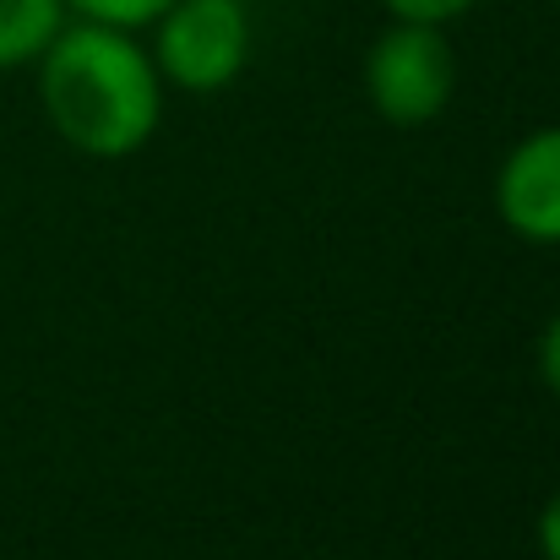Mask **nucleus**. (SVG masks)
Here are the masks:
<instances>
[{
	"mask_svg": "<svg viewBox=\"0 0 560 560\" xmlns=\"http://www.w3.org/2000/svg\"><path fill=\"white\" fill-rule=\"evenodd\" d=\"M38 98L82 159H131L164 120V77L126 27L66 22L38 55Z\"/></svg>",
	"mask_w": 560,
	"mask_h": 560,
	"instance_id": "1",
	"label": "nucleus"
},
{
	"mask_svg": "<svg viewBox=\"0 0 560 560\" xmlns=\"http://www.w3.org/2000/svg\"><path fill=\"white\" fill-rule=\"evenodd\" d=\"M495 212L512 234L534 245H560V126L523 137L501 175H495Z\"/></svg>",
	"mask_w": 560,
	"mask_h": 560,
	"instance_id": "4",
	"label": "nucleus"
},
{
	"mask_svg": "<svg viewBox=\"0 0 560 560\" xmlns=\"http://www.w3.org/2000/svg\"><path fill=\"white\" fill-rule=\"evenodd\" d=\"M164 5H170V0H66L71 16H82V22H104V27H126V33L153 27V16H159Z\"/></svg>",
	"mask_w": 560,
	"mask_h": 560,
	"instance_id": "6",
	"label": "nucleus"
},
{
	"mask_svg": "<svg viewBox=\"0 0 560 560\" xmlns=\"http://www.w3.org/2000/svg\"><path fill=\"white\" fill-rule=\"evenodd\" d=\"M66 27V0H0V71L33 66Z\"/></svg>",
	"mask_w": 560,
	"mask_h": 560,
	"instance_id": "5",
	"label": "nucleus"
},
{
	"mask_svg": "<svg viewBox=\"0 0 560 560\" xmlns=\"http://www.w3.org/2000/svg\"><path fill=\"white\" fill-rule=\"evenodd\" d=\"M250 60L245 0H170L153 16V66L186 93H223Z\"/></svg>",
	"mask_w": 560,
	"mask_h": 560,
	"instance_id": "3",
	"label": "nucleus"
},
{
	"mask_svg": "<svg viewBox=\"0 0 560 560\" xmlns=\"http://www.w3.org/2000/svg\"><path fill=\"white\" fill-rule=\"evenodd\" d=\"M539 381L550 386V397L560 402V311L545 322V332H539Z\"/></svg>",
	"mask_w": 560,
	"mask_h": 560,
	"instance_id": "8",
	"label": "nucleus"
},
{
	"mask_svg": "<svg viewBox=\"0 0 560 560\" xmlns=\"http://www.w3.org/2000/svg\"><path fill=\"white\" fill-rule=\"evenodd\" d=\"M365 93L386 126H430L457 93V55L435 22H397L365 55Z\"/></svg>",
	"mask_w": 560,
	"mask_h": 560,
	"instance_id": "2",
	"label": "nucleus"
},
{
	"mask_svg": "<svg viewBox=\"0 0 560 560\" xmlns=\"http://www.w3.org/2000/svg\"><path fill=\"white\" fill-rule=\"evenodd\" d=\"M556 5H560V0H556Z\"/></svg>",
	"mask_w": 560,
	"mask_h": 560,
	"instance_id": "10",
	"label": "nucleus"
},
{
	"mask_svg": "<svg viewBox=\"0 0 560 560\" xmlns=\"http://www.w3.org/2000/svg\"><path fill=\"white\" fill-rule=\"evenodd\" d=\"M534 539H539V556L560 560V490L539 506V523H534Z\"/></svg>",
	"mask_w": 560,
	"mask_h": 560,
	"instance_id": "9",
	"label": "nucleus"
},
{
	"mask_svg": "<svg viewBox=\"0 0 560 560\" xmlns=\"http://www.w3.org/2000/svg\"><path fill=\"white\" fill-rule=\"evenodd\" d=\"M397 22H435V27H446V22H457L463 11H474L479 0H381Z\"/></svg>",
	"mask_w": 560,
	"mask_h": 560,
	"instance_id": "7",
	"label": "nucleus"
}]
</instances>
